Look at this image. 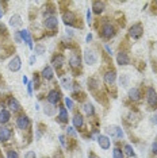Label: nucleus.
<instances>
[{"mask_svg":"<svg viewBox=\"0 0 157 158\" xmlns=\"http://www.w3.org/2000/svg\"><path fill=\"white\" fill-rule=\"evenodd\" d=\"M84 61L87 65H95L96 62H98V54L94 52L92 49H85L84 50Z\"/></svg>","mask_w":157,"mask_h":158,"instance_id":"obj_1","label":"nucleus"},{"mask_svg":"<svg viewBox=\"0 0 157 158\" xmlns=\"http://www.w3.org/2000/svg\"><path fill=\"white\" fill-rule=\"evenodd\" d=\"M146 102H148L149 107L157 108V93L153 88H148V91H146Z\"/></svg>","mask_w":157,"mask_h":158,"instance_id":"obj_2","label":"nucleus"},{"mask_svg":"<svg viewBox=\"0 0 157 158\" xmlns=\"http://www.w3.org/2000/svg\"><path fill=\"white\" fill-rule=\"evenodd\" d=\"M106 131H107V134L111 136V138H119V139L123 138L122 128H119L118 126H108V127L106 128Z\"/></svg>","mask_w":157,"mask_h":158,"instance_id":"obj_3","label":"nucleus"},{"mask_svg":"<svg viewBox=\"0 0 157 158\" xmlns=\"http://www.w3.org/2000/svg\"><path fill=\"white\" fill-rule=\"evenodd\" d=\"M20 68H22V61H20L19 56H14L8 64V69L11 72H18Z\"/></svg>","mask_w":157,"mask_h":158,"instance_id":"obj_4","label":"nucleus"},{"mask_svg":"<svg viewBox=\"0 0 157 158\" xmlns=\"http://www.w3.org/2000/svg\"><path fill=\"white\" fill-rule=\"evenodd\" d=\"M142 33H144V28H142V26L140 23H137V24H133V26L130 27V31H129V34H130V37L131 38H134V39H137V38H140Z\"/></svg>","mask_w":157,"mask_h":158,"instance_id":"obj_5","label":"nucleus"},{"mask_svg":"<svg viewBox=\"0 0 157 158\" xmlns=\"http://www.w3.org/2000/svg\"><path fill=\"white\" fill-rule=\"evenodd\" d=\"M45 27L46 28H49V30H54V28L58 27V19H57L56 16H48L45 19Z\"/></svg>","mask_w":157,"mask_h":158,"instance_id":"obj_6","label":"nucleus"},{"mask_svg":"<svg viewBox=\"0 0 157 158\" xmlns=\"http://www.w3.org/2000/svg\"><path fill=\"white\" fill-rule=\"evenodd\" d=\"M16 126L20 130H26L28 126H30V119H28L26 115H22V116H19L16 119Z\"/></svg>","mask_w":157,"mask_h":158,"instance_id":"obj_7","label":"nucleus"},{"mask_svg":"<svg viewBox=\"0 0 157 158\" xmlns=\"http://www.w3.org/2000/svg\"><path fill=\"white\" fill-rule=\"evenodd\" d=\"M98 143L103 150H108L110 146H111V141H110V138L106 136V135H99L98 136Z\"/></svg>","mask_w":157,"mask_h":158,"instance_id":"obj_8","label":"nucleus"},{"mask_svg":"<svg viewBox=\"0 0 157 158\" xmlns=\"http://www.w3.org/2000/svg\"><path fill=\"white\" fill-rule=\"evenodd\" d=\"M62 20L65 24L70 26V24H73L74 20H76V15H74L72 11H66V12H64V15H62Z\"/></svg>","mask_w":157,"mask_h":158,"instance_id":"obj_9","label":"nucleus"},{"mask_svg":"<svg viewBox=\"0 0 157 158\" xmlns=\"http://www.w3.org/2000/svg\"><path fill=\"white\" fill-rule=\"evenodd\" d=\"M114 34H115V30H114V27L111 26V24H104L103 26V28H102V35L104 38H111V37H114Z\"/></svg>","mask_w":157,"mask_h":158,"instance_id":"obj_10","label":"nucleus"},{"mask_svg":"<svg viewBox=\"0 0 157 158\" xmlns=\"http://www.w3.org/2000/svg\"><path fill=\"white\" fill-rule=\"evenodd\" d=\"M117 62L119 64V65H129L130 58L125 52H121V53H118V56H117Z\"/></svg>","mask_w":157,"mask_h":158,"instance_id":"obj_11","label":"nucleus"},{"mask_svg":"<svg viewBox=\"0 0 157 158\" xmlns=\"http://www.w3.org/2000/svg\"><path fill=\"white\" fill-rule=\"evenodd\" d=\"M19 33H20V37H22V39L27 44L28 48L33 49V39H31V35H30V33H28V30H20Z\"/></svg>","mask_w":157,"mask_h":158,"instance_id":"obj_12","label":"nucleus"},{"mask_svg":"<svg viewBox=\"0 0 157 158\" xmlns=\"http://www.w3.org/2000/svg\"><path fill=\"white\" fill-rule=\"evenodd\" d=\"M48 102L52 104V106H54V104H57L60 102V92H57V91H50L49 92V95H48Z\"/></svg>","mask_w":157,"mask_h":158,"instance_id":"obj_13","label":"nucleus"},{"mask_svg":"<svg viewBox=\"0 0 157 158\" xmlns=\"http://www.w3.org/2000/svg\"><path fill=\"white\" fill-rule=\"evenodd\" d=\"M11 138V130L8 127H0V141L6 142Z\"/></svg>","mask_w":157,"mask_h":158,"instance_id":"obj_14","label":"nucleus"},{"mask_svg":"<svg viewBox=\"0 0 157 158\" xmlns=\"http://www.w3.org/2000/svg\"><path fill=\"white\" fill-rule=\"evenodd\" d=\"M115 80H117V73H115L114 70H110V72H107V73L104 74V81H106V84L112 85Z\"/></svg>","mask_w":157,"mask_h":158,"instance_id":"obj_15","label":"nucleus"},{"mask_svg":"<svg viewBox=\"0 0 157 158\" xmlns=\"http://www.w3.org/2000/svg\"><path fill=\"white\" fill-rule=\"evenodd\" d=\"M129 98L133 100V102H137V100H140L141 99V91L138 88H131L129 89Z\"/></svg>","mask_w":157,"mask_h":158,"instance_id":"obj_16","label":"nucleus"},{"mask_svg":"<svg viewBox=\"0 0 157 158\" xmlns=\"http://www.w3.org/2000/svg\"><path fill=\"white\" fill-rule=\"evenodd\" d=\"M22 18H20L19 15H12L11 18H10V26L11 27H20L22 26Z\"/></svg>","mask_w":157,"mask_h":158,"instance_id":"obj_17","label":"nucleus"},{"mask_svg":"<svg viewBox=\"0 0 157 158\" xmlns=\"http://www.w3.org/2000/svg\"><path fill=\"white\" fill-rule=\"evenodd\" d=\"M8 107L11 108V111H14V112H18V111L20 110V104L15 98H10L8 99Z\"/></svg>","mask_w":157,"mask_h":158,"instance_id":"obj_18","label":"nucleus"},{"mask_svg":"<svg viewBox=\"0 0 157 158\" xmlns=\"http://www.w3.org/2000/svg\"><path fill=\"white\" fill-rule=\"evenodd\" d=\"M92 10H94L95 14H100L104 10V3L103 2H94L92 3Z\"/></svg>","mask_w":157,"mask_h":158,"instance_id":"obj_19","label":"nucleus"},{"mask_svg":"<svg viewBox=\"0 0 157 158\" xmlns=\"http://www.w3.org/2000/svg\"><path fill=\"white\" fill-rule=\"evenodd\" d=\"M72 122H73V126L76 128H80L81 126H83V123H84V120H83V116H81L80 114H76L72 118Z\"/></svg>","mask_w":157,"mask_h":158,"instance_id":"obj_20","label":"nucleus"},{"mask_svg":"<svg viewBox=\"0 0 157 158\" xmlns=\"http://www.w3.org/2000/svg\"><path fill=\"white\" fill-rule=\"evenodd\" d=\"M52 64L54 65L56 68H60L64 64V56H61V54H57V56H54L53 57V60H52Z\"/></svg>","mask_w":157,"mask_h":158,"instance_id":"obj_21","label":"nucleus"},{"mask_svg":"<svg viewBox=\"0 0 157 158\" xmlns=\"http://www.w3.org/2000/svg\"><path fill=\"white\" fill-rule=\"evenodd\" d=\"M42 77L46 78V80H52L53 78V69L50 66L44 68V70H42Z\"/></svg>","mask_w":157,"mask_h":158,"instance_id":"obj_22","label":"nucleus"},{"mask_svg":"<svg viewBox=\"0 0 157 158\" xmlns=\"http://www.w3.org/2000/svg\"><path fill=\"white\" fill-rule=\"evenodd\" d=\"M80 62H81V60H80V57H78L77 54H73L69 58V64H70V66L72 68H78L80 66Z\"/></svg>","mask_w":157,"mask_h":158,"instance_id":"obj_23","label":"nucleus"},{"mask_svg":"<svg viewBox=\"0 0 157 158\" xmlns=\"http://www.w3.org/2000/svg\"><path fill=\"white\" fill-rule=\"evenodd\" d=\"M10 118H11V115H10V112L7 110L0 111V123H7L10 120Z\"/></svg>","mask_w":157,"mask_h":158,"instance_id":"obj_24","label":"nucleus"},{"mask_svg":"<svg viewBox=\"0 0 157 158\" xmlns=\"http://www.w3.org/2000/svg\"><path fill=\"white\" fill-rule=\"evenodd\" d=\"M83 110H84V112L87 114L88 116H92V115L95 114V108H94V106H92L91 103H87V104H84Z\"/></svg>","mask_w":157,"mask_h":158,"instance_id":"obj_25","label":"nucleus"},{"mask_svg":"<svg viewBox=\"0 0 157 158\" xmlns=\"http://www.w3.org/2000/svg\"><path fill=\"white\" fill-rule=\"evenodd\" d=\"M58 118H60V120H61V122H64V123H65V122H68V119H69V118H68V111L64 108V107H61V108H60Z\"/></svg>","mask_w":157,"mask_h":158,"instance_id":"obj_26","label":"nucleus"},{"mask_svg":"<svg viewBox=\"0 0 157 158\" xmlns=\"http://www.w3.org/2000/svg\"><path fill=\"white\" fill-rule=\"evenodd\" d=\"M45 114L48 115V116H53V115L56 114V108L52 106H45Z\"/></svg>","mask_w":157,"mask_h":158,"instance_id":"obj_27","label":"nucleus"},{"mask_svg":"<svg viewBox=\"0 0 157 158\" xmlns=\"http://www.w3.org/2000/svg\"><path fill=\"white\" fill-rule=\"evenodd\" d=\"M112 158H123V153L119 147H115L112 152Z\"/></svg>","mask_w":157,"mask_h":158,"instance_id":"obj_28","label":"nucleus"},{"mask_svg":"<svg viewBox=\"0 0 157 158\" xmlns=\"http://www.w3.org/2000/svg\"><path fill=\"white\" fill-rule=\"evenodd\" d=\"M125 153H126V156H129V157H134L135 156L133 147H131L130 145H125Z\"/></svg>","mask_w":157,"mask_h":158,"instance_id":"obj_29","label":"nucleus"},{"mask_svg":"<svg viewBox=\"0 0 157 158\" xmlns=\"http://www.w3.org/2000/svg\"><path fill=\"white\" fill-rule=\"evenodd\" d=\"M45 52H46V49L44 45H41V44L35 45V53H37V54H44Z\"/></svg>","mask_w":157,"mask_h":158,"instance_id":"obj_30","label":"nucleus"},{"mask_svg":"<svg viewBox=\"0 0 157 158\" xmlns=\"http://www.w3.org/2000/svg\"><path fill=\"white\" fill-rule=\"evenodd\" d=\"M127 82H129V78H127V76H126V74H122V77H121V80H119V84L122 85V87H126Z\"/></svg>","mask_w":157,"mask_h":158,"instance_id":"obj_31","label":"nucleus"},{"mask_svg":"<svg viewBox=\"0 0 157 158\" xmlns=\"http://www.w3.org/2000/svg\"><path fill=\"white\" fill-rule=\"evenodd\" d=\"M61 84H62V87L64 88H70V80L68 77H64L62 80H61Z\"/></svg>","mask_w":157,"mask_h":158,"instance_id":"obj_32","label":"nucleus"},{"mask_svg":"<svg viewBox=\"0 0 157 158\" xmlns=\"http://www.w3.org/2000/svg\"><path fill=\"white\" fill-rule=\"evenodd\" d=\"M7 158H19V156H18L15 150H8L7 152Z\"/></svg>","mask_w":157,"mask_h":158,"instance_id":"obj_33","label":"nucleus"},{"mask_svg":"<svg viewBox=\"0 0 157 158\" xmlns=\"http://www.w3.org/2000/svg\"><path fill=\"white\" fill-rule=\"evenodd\" d=\"M65 104H66L68 110H72V108H73V102H72V99L65 98Z\"/></svg>","mask_w":157,"mask_h":158,"instance_id":"obj_34","label":"nucleus"},{"mask_svg":"<svg viewBox=\"0 0 157 158\" xmlns=\"http://www.w3.org/2000/svg\"><path fill=\"white\" fill-rule=\"evenodd\" d=\"M24 158H37V154L30 150V152H27L26 154H24Z\"/></svg>","mask_w":157,"mask_h":158,"instance_id":"obj_35","label":"nucleus"},{"mask_svg":"<svg viewBox=\"0 0 157 158\" xmlns=\"http://www.w3.org/2000/svg\"><path fill=\"white\" fill-rule=\"evenodd\" d=\"M66 134L68 135H72V136H76V131L73 130V127H68L66 128Z\"/></svg>","mask_w":157,"mask_h":158,"instance_id":"obj_36","label":"nucleus"},{"mask_svg":"<svg viewBox=\"0 0 157 158\" xmlns=\"http://www.w3.org/2000/svg\"><path fill=\"white\" fill-rule=\"evenodd\" d=\"M27 92H28V95H33V82H28L27 84Z\"/></svg>","mask_w":157,"mask_h":158,"instance_id":"obj_37","label":"nucleus"},{"mask_svg":"<svg viewBox=\"0 0 157 158\" xmlns=\"http://www.w3.org/2000/svg\"><path fill=\"white\" fill-rule=\"evenodd\" d=\"M58 138H60V142H61V145H62L64 147H66V142H65V136H64V135H60V136H58Z\"/></svg>","mask_w":157,"mask_h":158,"instance_id":"obj_38","label":"nucleus"},{"mask_svg":"<svg viewBox=\"0 0 157 158\" xmlns=\"http://www.w3.org/2000/svg\"><path fill=\"white\" fill-rule=\"evenodd\" d=\"M152 152H153V153H155L156 156H157V141L152 143Z\"/></svg>","mask_w":157,"mask_h":158,"instance_id":"obj_39","label":"nucleus"},{"mask_svg":"<svg viewBox=\"0 0 157 158\" xmlns=\"http://www.w3.org/2000/svg\"><path fill=\"white\" fill-rule=\"evenodd\" d=\"M35 62H37V58H35V56H31L30 57V65H34Z\"/></svg>","mask_w":157,"mask_h":158,"instance_id":"obj_40","label":"nucleus"},{"mask_svg":"<svg viewBox=\"0 0 157 158\" xmlns=\"http://www.w3.org/2000/svg\"><path fill=\"white\" fill-rule=\"evenodd\" d=\"M87 22L91 23V10H88L87 11Z\"/></svg>","mask_w":157,"mask_h":158,"instance_id":"obj_41","label":"nucleus"},{"mask_svg":"<svg viewBox=\"0 0 157 158\" xmlns=\"http://www.w3.org/2000/svg\"><path fill=\"white\" fill-rule=\"evenodd\" d=\"M152 122H153V123H155V124H157V114H155V115H153V118H152Z\"/></svg>","mask_w":157,"mask_h":158,"instance_id":"obj_42","label":"nucleus"},{"mask_svg":"<svg viewBox=\"0 0 157 158\" xmlns=\"http://www.w3.org/2000/svg\"><path fill=\"white\" fill-rule=\"evenodd\" d=\"M85 41H87V42H91V41H92V34H88L87 38H85Z\"/></svg>","mask_w":157,"mask_h":158,"instance_id":"obj_43","label":"nucleus"},{"mask_svg":"<svg viewBox=\"0 0 157 158\" xmlns=\"http://www.w3.org/2000/svg\"><path fill=\"white\" fill-rule=\"evenodd\" d=\"M106 50L108 52V54H112V50H111V48H110V46H107V45H106Z\"/></svg>","mask_w":157,"mask_h":158,"instance_id":"obj_44","label":"nucleus"},{"mask_svg":"<svg viewBox=\"0 0 157 158\" xmlns=\"http://www.w3.org/2000/svg\"><path fill=\"white\" fill-rule=\"evenodd\" d=\"M22 81H23V84H24V85H26V84H28V80H27V77H26V76H23Z\"/></svg>","mask_w":157,"mask_h":158,"instance_id":"obj_45","label":"nucleus"},{"mask_svg":"<svg viewBox=\"0 0 157 158\" xmlns=\"http://www.w3.org/2000/svg\"><path fill=\"white\" fill-rule=\"evenodd\" d=\"M3 14H4V12H3V10H0V18L3 16Z\"/></svg>","mask_w":157,"mask_h":158,"instance_id":"obj_46","label":"nucleus"},{"mask_svg":"<svg viewBox=\"0 0 157 158\" xmlns=\"http://www.w3.org/2000/svg\"><path fill=\"white\" fill-rule=\"evenodd\" d=\"M88 158H96V157L94 156V154H90V157H88Z\"/></svg>","mask_w":157,"mask_h":158,"instance_id":"obj_47","label":"nucleus"}]
</instances>
